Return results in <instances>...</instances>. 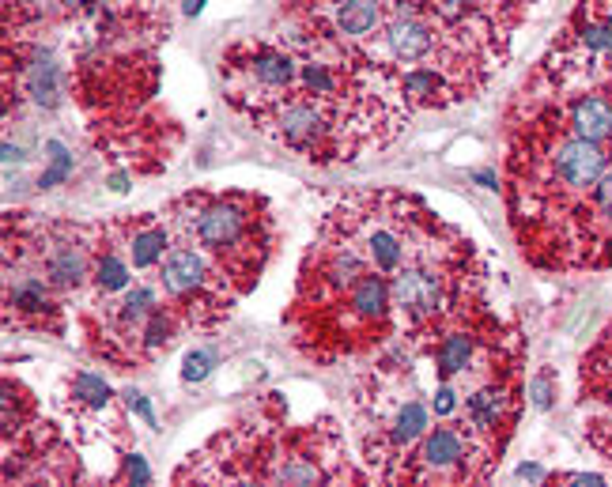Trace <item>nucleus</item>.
<instances>
[{"label": "nucleus", "instance_id": "obj_1", "mask_svg": "<svg viewBox=\"0 0 612 487\" xmlns=\"http://www.w3.org/2000/svg\"><path fill=\"white\" fill-rule=\"evenodd\" d=\"M182 227L193 231V238L201 242V250L212 257L235 265H254V246H257V216L246 197H223V201H204L197 197L193 204V219L182 216Z\"/></svg>", "mask_w": 612, "mask_h": 487}, {"label": "nucleus", "instance_id": "obj_2", "mask_svg": "<svg viewBox=\"0 0 612 487\" xmlns=\"http://www.w3.org/2000/svg\"><path fill=\"white\" fill-rule=\"evenodd\" d=\"M605 167H609V152L575 133L556 136L544 155L548 185L556 193H594V185L605 178Z\"/></svg>", "mask_w": 612, "mask_h": 487}, {"label": "nucleus", "instance_id": "obj_3", "mask_svg": "<svg viewBox=\"0 0 612 487\" xmlns=\"http://www.w3.org/2000/svg\"><path fill=\"white\" fill-rule=\"evenodd\" d=\"M393 306L405 314L408 321H427L435 318L446 306V276L427 261H412L401 265L390 280Z\"/></svg>", "mask_w": 612, "mask_h": 487}, {"label": "nucleus", "instance_id": "obj_4", "mask_svg": "<svg viewBox=\"0 0 612 487\" xmlns=\"http://www.w3.org/2000/svg\"><path fill=\"white\" fill-rule=\"evenodd\" d=\"M269 125H276V136L284 144H291V148H299V152H314L325 136H329V118H325L322 106L310 99V95L276 106Z\"/></svg>", "mask_w": 612, "mask_h": 487}, {"label": "nucleus", "instance_id": "obj_5", "mask_svg": "<svg viewBox=\"0 0 612 487\" xmlns=\"http://www.w3.org/2000/svg\"><path fill=\"white\" fill-rule=\"evenodd\" d=\"M159 284L167 287L170 295H201L204 287L212 284V269H208V261H204L201 250H193V246H174V250L163 257V272H159Z\"/></svg>", "mask_w": 612, "mask_h": 487}, {"label": "nucleus", "instance_id": "obj_6", "mask_svg": "<svg viewBox=\"0 0 612 487\" xmlns=\"http://www.w3.org/2000/svg\"><path fill=\"white\" fill-rule=\"evenodd\" d=\"M567 129L590 144H612V99L601 91H586L567 106Z\"/></svg>", "mask_w": 612, "mask_h": 487}, {"label": "nucleus", "instance_id": "obj_7", "mask_svg": "<svg viewBox=\"0 0 612 487\" xmlns=\"http://www.w3.org/2000/svg\"><path fill=\"white\" fill-rule=\"evenodd\" d=\"M435 31L431 23H424L420 16H390L386 23V50L393 53V61H427L435 53Z\"/></svg>", "mask_w": 612, "mask_h": 487}, {"label": "nucleus", "instance_id": "obj_8", "mask_svg": "<svg viewBox=\"0 0 612 487\" xmlns=\"http://www.w3.org/2000/svg\"><path fill=\"white\" fill-rule=\"evenodd\" d=\"M469 457V431L461 427H435L431 435H424V446H420V472H442V469H454V465H465Z\"/></svg>", "mask_w": 612, "mask_h": 487}, {"label": "nucleus", "instance_id": "obj_9", "mask_svg": "<svg viewBox=\"0 0 612 487\" xmlns=\"http://www.w3.org/2000/svg\"><path fill=\"white\" fill-rule=\"evenodd\" d=\"M87 269H91V253L76 238H57V242L46 246V280L53 287L84 284Z\"/></svg>", "mask_w": 612, "mask_h": 487}, {"label": "nucleus", "instance_id": "obj_10", "mask_svg": "<svg viewBox=\"0 0 612 487\" xmlns=\"http://www.w3.org/2000/svg\"><path fill=\"white\" fill-rule=\"evenodd\" d=\"M390 306H393V291H390V284H386V276L363 272L356 284L348 287V310H352V318L367 321V325L386 321Z\"/></svg>", "mask_w": 612, "mask_h": 487}, {"label": "nucleus", "instance_id": "obj_11", "mask_svg": "<svg viewBox=\"0 0 612 487\" xmlns=\"http://www.w3.org/2000/svg\"><path fill=\"white\" fill-rule=\"evenodd\" d=\"M405 235L393 223H374L363 227V257L371 261L378 272H397L405 265Z\"/></svg>", "mask_w": 612, "mask_h": 487}, {"label": "nucleus", "instance_id": "obj_12", "mask_svg": "<svg viewBox=\"0 0 612 487\" xmlns=\"http://www.w3.org/2000/svg\"><path fill=\"white\" fill-rule=\"evenodd\" d=\"M382 12H386V0H340L333 23L344 38H367L382 23Z\"/></svg>", "mask_w": 612, "mask_h": 487}, {"label": "nucleus", "instance_id": "obj_13", "mask_svg": "<svg viewBox=\"0 0 612 487\" xmlns=\"http://www.w3.org/2000/svg\"><path fill=\"white\" fill-rule=\"evenodd\" d=\"M427 423H431V412H427L420 401H405L397 408V416L390 423V446L393 450H408L412 442H420L427 435Z\"/></svg>", "mask_w": 612, "mask_h": 487}, {"label": "nucleus", "instance_id": "obj_14", "mask_svg": "<svg viewBox=\"0 0 612 487\" xmlns=\"http://www.w3.org/2000/svg\"><path fill=\"white\" fill-rule=\"evenodd\" d=\"M8 306L16 310V314H46L50 310V280H42V276H16L12 284H8Z\"/></svg>", "mask_w": 612, "mask_h": 487}, {"label": "nucleus", "instance_id": "obj_15", "mask_svg": "<svg viewBox=\"0 0 612 487\" xmlns=\"http://www.w3.org/2000/svg\"><path fill=\"white\" fill-rule=\"evenodd\" d=\"M27 91L38 106H57L61 102V76L53 65L50 53H38L31 65H27Z\"/></svg>", "mask_w": 612, "mask_h": 487}, {"label": "nucleus", "instance_id": "obj_16", "mask_svg": "<svg viewBox=\"0 0 612 487\" xmlns=\"http://www.w3.org/2000/svg\"><path fill=\"white\" fill-rule=\"evenodd\" d=\"M507 389H476L473 397H469V420H473L476 431H495L499 423H503V416H507Z\"/></svg>", "mask_w": 612, "mask_h": 487}, {"label": "nucleus", "instance_id": "obj_17", "mask_svg": "<svg viewBox=\"0 0 612 487\" xmlns=\"http://www.w3.org/2000/svg\"><path fill=\"white\" fill-rule=\"evenodd\" d=\"M401 95L412 106H431L442 95V76L435 68H408L405 80H401Z\"/></svg>", "mask_w": 612, "mask_h": 487}, {"label": "nucleus", "instance_id": "obj_18", "mask_svg": "<svg viewBox=\"0 0 612 487\" xmlns=\"http://www.w3.org/2000/svg\"><path fill=\"white\" fill-rule=\"evenodd\" d=\"M163 250H167V231L163 227H144L129 242V261H133V269H152L155 261H163Z\"/></svg>", "mask_w": 612, "mask_h": 487}, {"label": "nucleus", "instance_id": "obj_19", "mask_svg": "<svg viewBox=\"0 0 612 487\" xmlns=\"http://www.w3.org/2000/svg\"><path fill=\"white\" fill-rule=\"evenodd\" d=\"M129 265L133 261H125L118 250H102L99 253V265H95V284H99L102 295H110V291H125L129 287Z\"/></svg>", "mask_w": 612, "mask_h": 487}, {"label": "nucleus", "instance_id": "obj_20", "mask_svg": "<svg viewBox=\"0 0 612 487\" xmlns=\"http://www.w3.org/2000/svg\"><path fill=\"white\" fill-rule=\"evenodd\" d=\"M473 359V336L469 333H450L439 344V374L442 378H454L461 370L469 367Z\"/></svg>", "mask_w": 612, "mask_h": 487}, {"label": "nucleus", "instance_id": "obj_21", "mask_svg": "<svg viewBox=\"0 0 612 487\" xmlns=\"http://www.w3.org/2000/svg\"><path fill=\"white\" fill-rule=\"evenodd\" d=\"M72 397L91 404V408H106L110 404V386L102 378H95V374H76L72 378Z\"/></svg>", "mask_w": 612, "mask_h": 487}, {"label": "nucleus", "instance_id": "obj_22", "mask_svg": "<svg viewBox=\"0 0 612 487\" xmlns=\"http://www.w3.org/2000/svg\"><path fill=\"white\" fill-rule=\"evenodd\" d=\"M170 333H174V321H170V314L163 310V306H155L152 318L144 321V333H140V336H144V344H148L152 352H155V348H167L170 340H174Z\"/></svg>", "mask_w": 612, "mask_h": 487}, {"label": "nucleus", "instance_id": "obj_23", "mask_svg": "<svg viewBox=\"0 0 612 487\" xmlns=\"http://www.w3.org/2000/svg\"><path fill=\"white\" fill-rule=\"evenodd\" d=\"M68 170H72V155H68L65 144H57V140H53V144H50V170L38 178V185H42V189H50V185H57L61 178H68Z\"/></svg>", "mask_w": 612, "mask_h": 487}, {"label": "nucleus", "instance_id": "obj_24", "mask_svg": "<svg viewBox=\"0 0 612 487\" xmlns=\"http://www.w3.org/2000/svg\"><path fill=\"white\" fill-rule=\"evenodd\" d=\"M212 367H216V352L197 348V352L186 355V370H182V378H186V382H204V378L212 374Z\"/></svg>", "mask_w": 612, "mask_h": 487}, {"label": "nucleus", "instance_id": "obj_25", "mask_svg": "<svg viewBox=\"0 0 612 487\" xmlns=\"http://www.w3.org/2000/svg\"><path fill=\"white\" fill-rule=\"evenodd\" d=\"M594 208H597V216L612 223V174H605V178L594 185Z\"/></svg>", "mask_w": 612, "mask_h": 487}, {"label": "nucleus", "instance_id": "obj_26", "mask_svg": "<svg viewBox=\"0 0 612 487\" xmlns=\"http://www.w3.org/2000/svg\"><path fill=\"white\" fill-rule=\"evenodd\" d=\"M529 397L537 408H548L552 404V374H537L533 382H529Z\"/></svg>", "mask_w": 612, "mask_h": 487}, {"label": "nucleus", "instance_id": "obj_27", "mask_svg": "<svg viewBox=\"0 0 612 487\" xmlns=\"http://www.w3.org/2000/svg\"><path fill=\"white\" fill-rule=\"evenodd\" d=\"M125 476H129L133 484H148V480H152V472H148V465H144V457H136V454L125 461Z\"/></svg>", "mask_w": 612, "mask_h": 487}, {"label": "nucleus", "instance_id": "obj_28", "mask_svg": "<svg viewBox=\"0 0 612 487\" xmlns=\"http://www.w3.org/2000/svg\"><path fill=\"white\" fill-rule=\"evenodd\" d=\"M454 404H458V397H454V389L442 386L439 393H435V416H450V412H454Z\"/></svg>", "mask_w": 612, "mask_h": 487}, {"label": "nucleus", "instance_id": "obj_29", "mask_svg": "<svg viewBox=\"0 0 612 487\" xmlns=\"http://www.w3.org/2000/svg\"><path fill=\"white\" fill-rule=\"evenodd\" d=\"M125 397H129V408H136V412H140L144 420H148V423H155V420H152V408H148V401H144L140 393H125Z\"/></svg>", "mask_w": 612, "mask_h": 487}, {"label": "nucleus", "instance_id": "obj_30", "mask_svg": "<svg viewBox=\"0 0 612 487\" xmlns=\"http://www.w3.org/2000/svg\"><path fill=\"white\" fill-rule=\"evenodd\" d=\"M12 163H23V152L8 140V144H4V167H12Z\"/></svg>", "mask_w": 612, "mask_h": 487}, {"label": "nucleus", "instance_id": "obj_31", "mask_svg": "<svg viewBox=\"0 0 612 487\" xmlns=\"http://www.w3.org/2000/svg\"><path fill=\"white\" fill-rule=\"evenodd\" d=\"M563 480H571V484H605L601 476H590V472H575V476H563Z\"/></svg>", "mask_w": 612, "mask_h": 487}, {"label": "nucleus", "instance_id": "obj_32", "mask_svg": "<svg viewBox=\"0 0 612 487\" xmlns=\"http://www.w3.org/2000/svg\"><path fill=\"white\" fill-rule=\"evenodd\" d=\"M473 178H476V182H480V185H488V189H495V174H492V170H476Z\"/></svg>", "mask_w": 612, "mask_h": 487}, {"label": "nucleus", "instance_id": "obj_33", "mask_svg": "<svg viewBox=\"0 0 612 487\" xmlns=\"http://www.w3.org/2000/svg\"><path fill=\"white\" fill-rule=\"evenodd\" d=\"M518 476H522V480H541V469H537V465H522Z\"/></svg>", "mask_w": 612, "mask_h": 487}, {"label": "nucleus", "instance_id": "obj_34", "mask_svg": "<svg viewBox=\"0 0 612 487\" xmlns=\"http://www.w3.org/2000/svg\"><path fill=\"white\" fill-rule=\"evenodd\" d=\"M201 8H204V0H186V12H189V16H197Z\"/></svg>", "mask_w": 612, "mask_h": 487}, {"label": "nucleus", "instance_id": "obj_35", "mask_svg": "<svg viewBox=\"0 0 612 487\" xmlns=\"http://www.w3.org/2000/svg\"><path fill=\"white\" fill-rule=\"evenodd\" d=\"M601 401L612 404V382H605V386H601Z\"/></svg>", "mask_w": 612, "mask_h": 487}, {"label": "nucleus", "instance_id": "obj_36", "mask_svg": "<svg viewBox=\"0 0 612 487\" xmlns=\"http://www.w3.org/2000/svg\"><path fill=\"white\" fill-rule=\"evenodd\" d=\"M597 446H605V450H609V454H612V442H597Z\"/></svg>", "mask_w": 612, "mask_h": 487}, {"label": "nucleus", "instance_id": "obj_37", "mask_svg": "<svg viewBox=\"0 0 612 487\" xmlns=\"http://www.w3.org/2000/svg\"><path fill=\"white\" fill-rule=\"evenodd\" d=\"M337 4H340V0H337Z\"/></svg>", "mask_w": 612, "mask_h": 487}]
</instances>
